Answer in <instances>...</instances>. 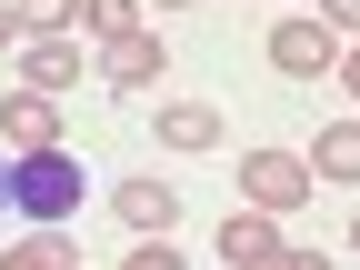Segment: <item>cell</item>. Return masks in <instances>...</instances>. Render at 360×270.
I'll return each instance as SVG.
<instances>
[{"label": "cell", "mask_w": 360, "mask_h": 270, "mask_svg": "<svg viewBox=\"0 0 360 270\" xmlns=\"http://www.w3.org/2000/svg\"><path fill=\"white\" fill-rule=\"evenodd\" d=\"M20 30H30V40H60V30H80V0H20Z\"/></svg>", "instance_id": "13"}, {"label": "cell", "mask_w": 360, "mask_h": 270, "mask_svg": "<svg viewBox=\"0 0 360 270\" xmlns=\"http://www.w3.org/2000/svg\"><path fill=\"white\" fill-rule=\"evenodd\" d=\"M321 180H310V160L300 150H281V141H260V150H240V200L250 210H270V220H290Z\"/></svg>", "instance_id": "2"}, {"label": "cell", "mask_w": 360, "mask_h": 270, "mask_svg": "<svg viewBox=\"0 0 360 270\" xmlns=\"http://www.w3.org/2000/svg\"><path fill=\"white\" fill-rule=\"evenodd\" d=\"M0 210H11V160H0Z\"/></svg>", "instance_id": "19"}, {"label": "cell", "mask_w": 360, "mask_h": 270, "mask_svg": "<svg viewBox=\"0 0 360 270\" xmlns=\"http://www.w3.org/2000/svg\"><path fill=\"white\" fill-rule=\"evenodd\" d=\"M321 20H330V40H360V0H321Z\"/></svg>", "instance_id": "15"}, {"label": "cell", "mask_w": 360, "mask_h": 270, "mask_svg": "<svg viewBox=\"0 0 360 270\" xmlns=\"http://www.w3.org/2000/svg\"><path fill=\"white\" fill-rule=\"evenodd\" d=\"M11 40H20V11H11V0H0V51H11Z\"/></svg>", "instance_id": "18"}, {"label": "cell", "mask_w": 360, "mask_h": 270, "mask_svg": "<svg viewBox=\"0 0 360 270\" xmlns=\"http://www.w3.org/2000/svg\"><path fill=\"white\" fill-rule=\"evenodd\" d=\"M310 180H340V191H360V120H330V130H310Z\"/></svg>", "instance_id": "8"}, {"label": "cell", "mask_w": 360, "mask_h": 270, "mask_svg": "<svg viewBox=\"0 0 360 270\" xmlns=\"http://www.w3.org/2000/svg\"><path fill=\"white\" fill-rule=\"evenodd\" d=\"M90 80V51L60 30V40H30L20 51V90H40V101H60V90H80Z\"/></svg>", "instance_id": "5"}, {"label": "cell", "mask_w": 360, "mask_h": 270, "mask_svg": "<svg viewBox=\"0 0 360 270\" xmlns=\"http://www.w3.org/2000/svg\"><path fill=\"white\" fill-rule=\"evenodd\" d=\"M281 270H330V250H281Z\"/></svg>", "instance_id": "16"}, {"label": "cell", "mask_w": 360, "mask_h": 270, "mask_svg": "<svg viewBox=\"0 0 360 270\" xmlns=\"http://www.w3.org/2000/svg\"><path fill=\"white\" fill-rule=\"evenodd\" d=\"M160 11H200V0H160Z\"/></svg>", "instance_id": "20"}, {"label": "cell", "mask_w": 360, "mask_h": 270, "mask_svg": "<svg viewBox=\"0 0 360 270\" xmlns=\"http://www.w3.org/2000/svg\"><path fill=\"white\" fill-rule=\"evenodd\" d=\"M0 141L51 150V141H60V101H40V90H11V101H0Z\"/></svg>", "instance_id": "9"}, {"label": "cell", "mask_w": 360, "mask_h": 270, "mask_svg": "<svg viewBox=\"0 0 360 270\" xmlns=\"http://www.w3.org/2000/svg\"><path fill=\"white\" fill-rule=\"evenodd\" d=\"M11 200H20V220H70L80 200H90V170L51 141V150H20L11 160Z\"/></svg>", "instance_id": "1"}, {"label": "cell", "mask_w": 360, "mask_h": 270, "mask_svg": "<svg viewBox=\"0 0 360 270\" xmlns=\"http://www.w3.org/2000/svg\"><path fill=\"white\" fill-rule=\"evenodd\" d=\"M110 220L141 231V240H170L180 231V191H170V180H120V191H110Z\"/></svg>", "instance_id": "4"}, {"label": "cell", "mask_w": 360, "mask_h": 270, "mask_svg": "<svg viewBox=\"0 0 360 270\" xmlns=\"http://www.w3.org/2000/svg\"><path fill=\"white\" fill-rule=\"evenodd\" d=\"M160 60H170V51H160L150 30H120V40H101V80H110V90H150V80H160Z\"/></svg>", "instance_id": "7"}, {"label": "cell", "mask_w": 360, "mask_h": 270, "mask_svg": "<svg viewBox=\"0 0 360 270\" xmlns=\"http://www.w3.org/2000/svg\"><path fill=\"white\" fill-rule=\"evenodd\" d=\"M281 220H270V210H250V220H220V260H231V270H281Z\"/></svg>", "instance_id": "6"}, {"label": "cell", "mask_w": 360, "mask_h": 270, "mask_svg": "<svg viewBox=\"0 0 360 270\" xmlns=\"http://www.w3.org/2000/svg\"><path fill=\"white\" fill-rule=\"evenodd\" d=\"M0 270H80V250H70V231H30L0 250Z\"/></svg>", "instance_id": "11"}, {"label": "cell", "mask_w": 360, "mask_h": 270, "mask_svg": "<svg viewBox=\"0 0 360 270\" xmlns=\"http://www.w3.org/2000/svg\"><path fill=\"white\" fill-rule=\"evenodd\" d=\"M80 30H90V40H120V30H141V0H80Z\"/></svg>", "instance_id": "12"}, {"label": "cell", "mask_w": 360, "mask_h": 270, "mask_svg": "<svg viewBox=\"0 0 360 270\" xmlns=\"http://www.w3.org/2000/svg\"><path fill=\"white\" fill-rule=\"evenodd\" d=\"M350 250H360V220H350Z\"/></svg>", "instance_id": "21"}, {"label": "cell", "mask_w": 360, "mask_h": 270, "mask_svg": "<svg viewBox=\"0 0 360 270\" xmlns=\"http://www.w3.org/2000/svg\"><path fill=\"white\" fill-rule=\"evenodd\" d=\"M150 141L191 160V150H210V141H220V110H210V101H170V110L150 120Z\"/></svg>", "instance_id": "10"}, {"label": "cell", "mask_w": 360, "mask_h": 270, "mask_svg": "<svg viewBox=\"0 0 360 270\" xmlns=\"http://www.w3.org/2000/svg\"><path fill=\"white\" fill-rule=\"evenodd\" d=\"M120 270H191V260H180L170 240H141V250H130V260H120Z\"/></svg>", "instance_id": "14"}, {"label": "cell", "mask_w": 360, "mask_h": 270, "mask_svg": "<svg viewBox=\"0 0 360 270\" xmlns=\"http://www.w3.org/2000/svg\"><path fill=\"white\" fill-rule=\"evenodd\" d=\"M270 70H281V80H321V70H340L330 20H281V30H270Z\"/></svg>", "instance_id": "3"}, {"label": "cell", "mask_w": 360, "mask_h": 270, "mask_svg": "<svg viewBox=\"0 0 360 270\" xmlns=\"http://www.w3.org/2000/svg\"><path fill=\"white\" fill-rule=\"evenodd\" d=\"M340 90H350V101H360V40H350V51H340Z\"/></svg>", "instance_id": "17"}]
</instances>
